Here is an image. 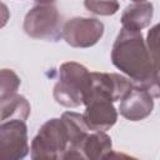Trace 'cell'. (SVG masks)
Returning <instances> with one entry per match:
<instances>
[{
  "label": "cell",
  "mask_w": 160,
  "mask_h": 160,
  "mask_svg": "<svg viewBox=\"0 0 160 160\" xmlns=\"http://www.w3.org/2000/svg\"><path fill=\"white\" fill-rule=\"evenodd\" d=\"M115 68L142 86L154 72V62L141 31L121 28L111 50Z\"/></svg>",
  "instance_id": "6da1fadb"
},
{
  "label": "cell",
  "mask_w": 160,
  "mask_h": 160,
  "mask_svg": "<svg viewBox=\"0 0 160 160\" xmlns=\"http://www.w3.org/2000/svg\"><path fill=\"white\" fill-rule=\"evenodd\" d=\"M89 84L90 72L84 65L64 62L59 70V81L54 86V99L65 108H76L82 104Z\"/></svg>",
  "instance_id": "7a4b0ae2"
},
{
  "label": "cell",
  "mask_w": 160,
  "mask_h": 160,
  "mask_svg": "<svg viewBox=\"0 0 160 160\" xmlns=\"http://www.w3.org/2000/svg\"><path fill=\"white\" fill-rule=\"evenodd\" d=\"M69 148V136L61 119H50L40 129L31 141V158L64 159Z\"/></svg>",
  "instance_id": "3957f363"
},
{
  "label": "cell",
  "mask_w": 160,
  "mask_h": 160,
  "mask_svg": "<svg viewBox=\"0 0 160 160\" xmlns=\"http://www.w3.org/2000/svg\"><path fill=\"white\" fill-rule=\"evenodd\" d=\"M24 31L34 39L56 41L62 38L61 18L52 5H36L24 19Z\"/></svg>",
  "instance_id": "277c9868"
},
{
  "label": "cell",
  "mask_w": 160,
  "mask_h": 160,
  "mask_svg": "<svg viewBox=\"0 0 160 160\" xmlns=\"http://www.w3.org/2000/svg\"><path fill=\"white\" fill-rule=\"evenodd\" d=\"M132 88V84L120 74L90 72V84L84 95L82 104L101 99L109 101L121 100Z\"/></svg>",
  "instance_id": "5b68a950"
},
{
  "label": "cell",
  "mask_w": 160,
  "mask_h": 160,
  "mask_svg": "<svg viewBox=\"0 0 160 160\" xmlns=\"http://www.w3.org/2000/svg\"><path fill=\"white\" fill-rule=\"evenodd\" d=\"M28 128L24 120H6L0 125V159L19 160L28 155Z\"/></svg>",
  "instance_id": "8992f818"
},
{
  "label": "cell",
  "mask_w": 160,
  "mask_h": 160,
  "mask_svg": "<svg viewBox=\"0 0 160 160\" xmlns=\"http://www.w3.org/2000/svg\"><path fill=\"white\" fill-rule=\"evenodd\" d=\"M104 35V24L94 18H72L62 25V39L72 48H90Z\"/></svg>",
  "instance_id": "52a82bcc"
},
{
  "label": "cell",
  "mask_w": 160,
  "mask_h": 160,
  "mask_svg": "<svg viewBox=\"0 0 160 160\" xmlns=\"http://www.w3.org/2000/svg\"><path fill=\"white\" fill-rule=\"evenodd\" d=\"M154 109L152 95L142 86H132L131 90L121 99L119 110L120 114L130 120L139 121L148 118Z\"/></svg>",
  "instance_id": "ba28073f"
},
{
  "label": "cell",
  "mask_w": 160,
  "mask_h": 160,
  "mask_svg": "<svg viewBox=\"0 0 160 160\" xmlns=\"http://www.w3.org/2000/svg\"><path fill=\"white\" fill-rule=\"evenodd\" d=\"M85 106L86 109L82 116L91 131H106L115 125L118 120V111L114 108L112 101L96 99Z\"/></svg>",
  "instance_id": "9c48e42d"
},
{
  "label": "cell",
  "mask_w": 160,
  "mask_h": 160,
  "mask_svg": "<svg viewBox=\"0 0 160 160\" xmlns=\"http://www.w3.org/2000/svg\"><path fill=\"white\" fill-rule=\"evenodd\" d=\"M61 120L69 136V148L64 155V159H82L80 146L89 135L90 130L84 120V116L74 111H66L61 115Z\"/></svg>",
  "instance_id": "30bf717a"
},
{
  "label": "cell",
  "mask_w": 160,
  "mask_h": 160,
  "mask_svg": "<svg viewBox=\"0 0 160 160\" xmlns=\"http://www.w3.org/2000/svg\"><path fill=\"white\" fill-rule=\"evenodd\" d=\"M154 8L149 1L135 2L125 8L121 14L122 28L131 31H141L144 28L149 26L152 19Z\"/></svg>",
  "instance_id": "8fae6325"
},
{
  "label": "cell",
  "mask_w": 160,
  "mask_h": 160,
  "mask_svg": "<svg viewBox=\"0 0 160 160\" xmlns=\"http://www.w3.org/2000/svg\"><path fill=\"white\" fill-rule=\"evenodd\" d=\"M112 151L111 138L105 134V131H92L85 138L80 146V152L82 159L98 160L110 158Z\"/></svg>",
  "instance_id": "7c38bea8"
},
{
  "label": "cell",
  "mask_w": 160,
  "mask_h": 160,
  "mask_svg": "<svg viewBox=\"0 0 160 160\" xmlns=\"http://www.w3.org/2000/svg\"><path fill=\"white\" fill-rule=\"evenodd\" d=\"M1 105V121L6 120H26L30 115V104L28 100L19 94L10 95L8 98L0 99Z\"/></svg>",
  "instance_id": "4fadbf2b"
},
{
  "label": "cell",
  "mask_w": 160,
  "mask_h": 160,
  "mask_svg": "<svg viewBox=\"0 0 160 160\" xmlns=\"http://www.w3.org/2000/svg\"><path fill=\"white\" fill-rule=\"evenodd\" d=\"M84 5L90 12L102 16L114 15L119 10L118 0H84Z\"/></svg>",
  "instance_id": "5bb4252c"
},
{
  "label": "cell",
  "mask_w": 160,
  "mask_h": 160,
  "mask_svg": "<svg viewBox=\"0 0 160 160\" xmlns=\"http://www.w3.org/2000/svg\"><path fill=\"white\" fill-rule=\"evenodd\" d=\"M20 78L9 69L1 70V88H0V99L8 98L10 95L16 94L20 86Z\"/></svg>",
  "instance_id": "9a60e30c"
},
{
  "label": "cell",
  "mask_w": 160,
  "mask_h": 160,
  "mask_svg": "<svg viewBox=\"0 0 160 160\" xmlns=\"http://www.w3.org/2000/svg\"><path fill=\"white\" fill-rule=\"evenodd\" d=\"M146 45H148L150 54L160 48V22L149 30L148 36H146Z\"/></svg>",
  "instance_id": "2e32d148"
},
{
  "label": "cell",
  "mask_w": 160,
  "mask_h": 160,
  "mask_svg": "<svg viewBox=\"0 0 160 160\" xmlns=\"http://www.w3.org/2000/svg\"><path fill=\"white\" fill-rule=\"evenodd\" d=\"M150 55H151V59H152V62H154V69L160 71V48L156 49Z\"/></svg>",
  "instance_id": "e0dca14e"
},
{
  "label": "cell",
  "mask_w": 160,
  "mask_h": 160,
  "mask_svg": "<svg viewBox=\"0 0 160 160\" xmlns=\"http://www.w3.org/2000/svg\"><path fill=\"white\" fill-rule=\"evenodd\" d=\"M39 5H50L51 2H54L55 0H35Z\"/></svg>",
  "instance_id": "ac0fdd59"
},
{
  "label": "cell",
  "mask_w": 160,
  "mask_h": 160,
  "mask_svg": "<svg viewBox=\"0 0 160 160\" xmlns=\"http://www.w3.org/2000/svg\"><path fill=\"white\" fill-rule=\"evenodd\" d=\"M132 1H135V2H141V1H145V0H132Z\"/></svg>",
  "instance_id": "d6986e66"
}]
</instances>
